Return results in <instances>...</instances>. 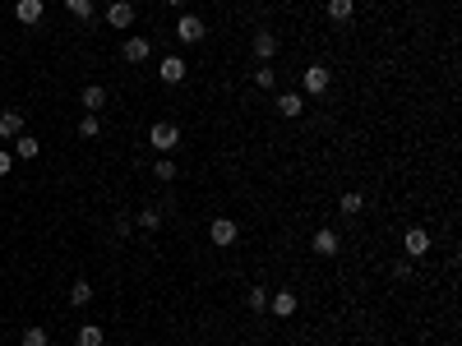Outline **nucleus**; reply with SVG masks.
Masks as SVG:
<instances>
[{"instance_id":"1","label":"nucleus","mask_w":462,"mask_h":346,"mask_svg":"<svg viewBox=\"0 0 462 346\" xmlns=\"http://www.w3.org/2000/svg\"><path fill=\"white\" fill-rule=\"evenodd\" d=\"M148 144H153V148H157L162 157H171V153L180 148V130H176L171 120H157L153 130H148Z\"/></svg>"},{"instance_id":"2","label":"nucleus","mask_w":462,"mask_h":346,"mask_svg":"<svg viewBox=\"0 0 462 346\" xmlns=\"http://www.w3.org/2000/svg\"><path fill=\"white\" fill-rule=\"evenodd\" d=\"M305 97H324L329 92V83H333V74H329V65H305Z\"/></svg>"},{"instance_id":"3","label":"nucleus","mask_w":462,"mask_h":346,"mask_svg":"<svg viewBox=\"0 0 462 346\" xmlns=\"http://www.w3.org/2000/svg\"><path fill=\"white\" fill-rule=\"evenodd\" d=\"M402 254L407 258H425L430 254V231L425 226H411V231L402 235Z\"/></svg>"},{"instance_id":"4","label":"nucleus","mask_w":462,"mask_h":346,"mask_svg":"<svg viewBox=\"0 0 462 346\" xmlns=\"http://www.w3.org/2000/svg\"><path fill=\"white\" fill-rule=\"evenodd\" d=\"M204 33H209V28H204L199 14H180V19H176V37H180V42L194 46V42H204Z\"/></svg>"},{"instance_id":"5","label":"nucleus","mask_w":462,"mask_h":346,"mask_svg":"<svg viewBox=\"0 0 462 346\" xmlns=\"http://www.w3.org/2000/svg\"><path fill=\"white\" fill-rule=\"evenodd\" d=\"M209 235H213V245H236V235H241V226L231 222V217H213V226H209Z\"/></svg>"},{"instance_id":"6","label":"nucleus","mask_w":462,"mask_h":346,"mask_svg":"<svg viewBox=\"0 0 462 346\" xmlns=\"http://www.w3.org/2000/svg\"><path fill=\"white\" fill-rule=\"evenodd\" d=\"M121 56L130 60V65H143V60L153 56V42L148 37H125V46H121Z\"/></svg>"},{"instance_id":"7","label":"nucleus","mask_w":462,"mask_h":346,"mask_svg":"<svg viewBox=\"0 0 462 346\" xmlns=\"http://www.w3.org/2000/svg\"><path fill=\"white\" fill-rule=\"evenodd\" d=\"M338 245H342L338 231H329V226H319V231H315V240H310V249H315L319 258H333V254H338Z\"/></svg>"},{"instance_id":"8","label":"nucleus","mask_w":462,"mask_h":346,"mask_svg":"<svg viewBox=\"0 0 462 346\" xmlns=\"http://www.w3.org/2000/svg\"><path fill=\"white\" fill-rule=\"evenodd\" d=\"M250 51H254V60H273L277 56V37L268 33V28H259V33L250 37Z\"/></svg>"},{"instance_id":"9","label":"nucleus","mask_w":462,"mask_h":346,"mask_svg":"<svg viewBox=\"0 0 462 346\" xmlns=\"http://www.w3.org/2000/svg\"><path fill=\"white\" fill-rule=\"evenodd\" d=\"M79 106H84L88 116H98L102 106H107V88H102V83H88V88L79 92Z\"/></svg>"},{"instance_id":"10","label":"nucleus","mask_w":462,"mask_h":346,"mask_svg":"<svg viewBox=\"0 0 462 346\" xmlns=\"http://www.w3.org/2000/svg\"><path fill=\"white\" fill-rule=\"evenodd\" d=\"M185 74H190V65H185L180 56H166L162 65H157V78H162V83H180Z\"/></svg>"},{"instance_id":"11","label":"nucleus","mask_w":462,"mask_h":346,"mask_svg":"<svg viewBox=\"0 0 462 346\" xmlns=\"http://www.w3.org/2000/svg\"><path fill=\"white\" fill-rule=\"evenodd\" d=\"M42 0H19V5H14V19L23 23V28H33V23H42Z\"/></svg>"},{"instance_id":"12","label":"nucleus","mask_w":462,"mask_h":346,"mask_svg":"<svg viewBox=\"0 0 462 346\" xmlns=\"http://www.w3.org/2000/svg\"><path fill=\"white\" fill-rule=\"evenodd\" d=\"M268 310H273L277 319H291V314L301 310V300L291 296V291H277V296H268Z\"/></svg>"},{"instance_id":"13","label":"nucleus","mask_w":462,"mask_h":346,"mask_svg":"<svg viewBox=\"0 0 462 346\" xmlns=\"http://www.w3.org/2000/svg\"><path fill=\"white\" fill-rule=\"evenodd\" d=\"M107 23H111V28H130V23H134V5H130V0H116V5L107 10Z\"/></svg>"},{"instance_id":"14","label":"nucleus","mask_w":462,"mask_h":346,"mask_svg":"<svg viewBox=\"0 0 462 346\" xmlns=\"http://www.w3.org/2000/svg\"><path fill=\"white\" fill-rule=\"evenodd\" d=\"M277 111H282V116H301V111H305V92H282V97H277Z\"/></svg>"},{"instance_id":"15","label":"nucleus","mask_w":462,"mask_h":346,"mask_svg":"<svg viewBox=\"0 0 462 346\" xmlns=\"http://www.w3.org/2000/svg\"><path fill=\"white\" fill-rule=\"evenodd\" d=\"M19 134H23V116L5 111V116H0V139H19Z\"/></svg>"},{"instance_id":"16","label":"nucleus","mask_w":462,"mask_h":346,"mask_svg":"<svg viewBox=\"0 0 462 346\" xmlns=\"http://www.w3.org/2000/svg\"><path fill=\"white\" fill-rule=\"evenodd\" d=\"M37 153H42V144H37L33 134H19V139H14V157H23V162H33Z\"/></svg>"},{"instance_id":"17","label":"nucleus","mask_w":462,"mask_h":346,"mask_svg":"<svg viewBox=\"0 0 462 346\" xmlns=\"http://www.w3.org/2000/svg\"><path fill=\"white\" fill-rule=\"evenodd\" d=\"M65 10L74 14L79 23H93V19H98V10H93V0H65Z\"/></svg>"},{"instance_id":"18","label":"nucleus","mask_w":462,"mask_h":346,"mask_svg":"<svg viewBox=\"0 0 462 346\" xmlns=\"http://www.w3.org/2000/svg\"><path fill=\"white\" fill-rule=\"evenodd\" d=\"M356 14V0H329V19L333 23H347Z\"/></svg>"},{"instance_id":"19","label":"nucleus","mask_w":462,"mask_h":346,"mask_svg":"<svg viewBox=\"0 0 462 346\" xmlns=\"http://www.w3.org/2000/svg\"><path fill=\"white\" fill-rule=\"evenodd\" d=\"M88 300H93V282H74V286H70V305H74V310H84Z\"/></svg>"},{"instance_id":"20","label":"nucleus","mask_w":462,"mask_h":346,"mask_svg":"<svg viewBox=\"0 0 462 346\" xmlns=\"http://www.w3.org/2000/svg\"><path fill=\"white\" fill-rule=\"evenodd\" d=\"M342 212H347V217H361V208H365V194H356V190H347L342 194V203H338Z\"/></svg>"},{"instance_id":"21","label":"nucleus","mask_w":462,"mask_h":346,"mask_svg":"<svg viewBox=\"0 0 462 346\" xmlns=\"http://www.w3.org/2000/svg\"><path fill=\"white\" fill-rule=\"evenodd\" d=\"M245 305H250L254 314H264V310H268V286H250V296H245Z\"/></svg>"},{"instance_id":"22","label":"nucleus","mask_w":462,"mask_h":346,"mask_svg":"<svg viewBox=\"0 0 462 346\" xmlns=\"http://www.w3.org/2000/svg\"><path fill=\"white\" fill-rule=\"evenodd\" d=\"M153 176L171 185V180H176V162H171V157H157V162H153Z\"/></svg>"},{"instance_id":"23","label":"nucleus","mask_w":462,"mask_h":346,"mask_svg":"<svg viewBox=\"0 0 462 346\" xmlns=\"http://www.w3.org/2000/svg\"><path fill=\"white\" fill-rule=\"evenodd\" d=\"M79 346H102V328L98 324H84V328H79Z\"/></svg>"},{"instance_id":"24","label":"nucleus","mask_w":462,"mask_h":346,"mask_svg":"<svg viewBox=\"0 0 462 346\" xmlns=\"http://www.w3.org/2000/svg\"><path fill=\"white\" fill-rule=\"evenodd\" d=\"M102 134V120L98 116H84V120H79V139H98Z\"/></svg>"},{"instance_id":"25","label":"nucleus","mask_w":462,"mask_h":346,"mask_svg":"<svg viewBox=\"0 0 462 346\" xmlns=\"http://www.w3.org/2000/svg\"><path fill=\"white\" fill-rule=\"evenodd\" d=\"M139 226H143V231H157V226H162V208H143L139 212Z\"/></svg>"},{"instance_id":"26","label":"nucleus","mask_w":462,"mask_h":346,"mask_svg":"<svg viewBox=\"0 0 462 346\" xmlns=\"http://www.w3.org/2000/svg\"><path fill=\"white\" fill-rule=\"evenodd\" d=\"M19 346H46V328H23Z\"/></svg>"},{"instance_id":"27","label":"nucleus","mask_w":462,"mask_h":346,"mask_svg":"<svg viewBox=\"0 0 462 346\" xmlns=\"http://www.w3.org/2000/svg\"><path fill=\"white\" fill-rule=\"evenodd\" d=\"M254 83H259V88H273V83H277V69L273 65H259V69H254Z\"/></svg>"},{"instance_id":"28","label":"nucleus","mask_w":462,"mask_h":346,"mask_svg":"<svg viewBox=\"0 0 462 346\" xmlns=\"http://www.w3.org/2000/svg\"><path fill=\"white\" fill-rule=\"evenodd\" d=\"M393 277H397V282L411 277V258H397V263H393Z\"/></svg>"},{"instance_id":"29","label":"nucleus","mask_w":462,"mask_h":346,"mask_svg":"<svg viewBox=\"0 0 462 346\" xmlns=\"http://www.w3.org/2000/svg\"><path fill=\"white\" fill-rule=\"evenodd\" d=\"M10 167H14V157H10V153H0V176H10Z\"/></svg>"},{"instance_id":"30","label":"nucleus","mask_w":462,"mask_h":346,"mask_svg":"<svg viewBox=\"0 0 462 346\" xmlns=\"http://www.w3.org/2000/svg\"><path fill=\"white\" fill-rule=\"evenodd\" d=\"M166 5H171V10H180V14H185V5H190V0H166Z\"/></svg>"}]
</instances>
